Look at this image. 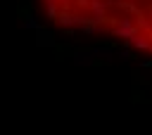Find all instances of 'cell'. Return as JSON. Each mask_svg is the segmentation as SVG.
<instances>
[{"label":"cell","mask_w":152,"mask_h":135,"mask_svg":"<svg viewBox=\"0 0 152 135\" xmlns=\"http://www.w3.org/2000/svg\"><path fill=\"white\" fill-rule=\"evenodd\" d=\"M62 28L109 36L152 54V0H40Z\"/></svg>","instance_id":"cell-1"}]
</instances>
